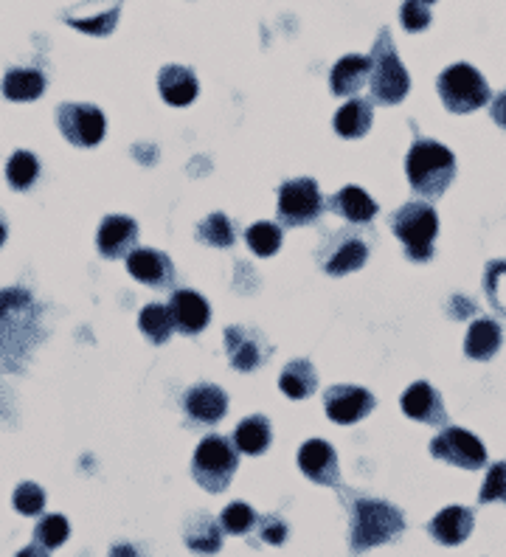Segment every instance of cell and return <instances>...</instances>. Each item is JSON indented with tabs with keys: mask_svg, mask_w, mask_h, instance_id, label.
Instances as JSON below:
<instances>
[{
	"mask_svg": "<svg viewBox=\"0 0 506 557\" xmlns=\"http://www.w3.org/2000/svg\"><path fill=\"white\" fill-rule=\"evenodd\" d=\"M501 341H504L501 327L495 321H490V318H478V321H473V327L467 330L464 352L473 361H490L492 355L501 349Z\"/></svg>",
	"mask_w": 506,
	"mask_h": 557,
	"instance_id": "24",
	"label": "cell"
},
{
	"mask_svg": "<svg viewBox=\"0 0 506 557\" xmlns=\"http://www.w3.org/2000/svg\"><path fill=\"white\" fill-rule=\"evenodd\" d=\"M225 349L228 358L239 372H253L262 361H268L270 349H262V338L259 332L248 330V327H228L225 330Z\"/></svg>",
	"mask_w": 506,
	"mask_h": 557,
	"instance_id": "16",
	"label": "cell"
},
{
	"mask_svg": "<svg viewBox=\"0 0 506 557\" xmlns=\"http://www.w3.org/2000/svg\"><path fill=\"white\" fill-rule=\"evenodd\" d=\"M237 445H231L225 437H206L192 459V473L197 484L209 493H223L237 473Z\"/></svg>",
	"mask_w": 506,
	"mask_h": 557,
	"instance_id": "6",
	"label": "cell"
},
{
	"mask_svg": "<svg viewBox=\"0 0 506 557\" xmlns=\"http://www.w3.org/2000/svg\"><path fill=\"white\" fill-rule=\"evenodd\" d=\"M408 181L422 197H442L456 178V155L433 138H419L408 152Z\"/></svg>",
	"mask_w": 506,
	"mask_h": 557,
	"instance_id": "2",
	"label": "cell"
},
{
	"mask_svg": "<svg viewBox=\"0 0 506 557\" xmlns=\"http://www.w3.org/2000/svg\"><path fill=\"white\" fill-rule=\"evenodd\" d=\"M324 211V197L313 178H296L279 189V217L284 226L296 228L315 223Z\"/></svg>",
	"mask_w": 506,
	"mask_h": 557,
	"instance_id": "8",
	"label": "cell"
},
{
	"mask_svg": "<svg viewBox=\"0 0 506 557\" xmlns=\"http://www.w3.org/2000/svg\"><path fill=\"white\" fill-rule=\"evenodd\" d=\"M110 557H135V549L133 546H127V543H119V546H113Z\"/></svg>",
	"mask_w": 506,
	"mask_h": 557,
	"instance_id": "45",
	"label": "cell"
},
{
	"mask_svg": "<svg viewBox=\"0 0 506 557\" xmlns=\"http://www.w3.org/2000/svg\"><path fill=\"white\" fill-rule=\"evenodd\" d=\"M158 88H161V96L166 99V105L175 107L192 105L194 99H197V91H200L197 76L186 65H166V68H161Z\"/></svg>",
	"mask_w": 506,
	"mask_h": 557,
	"instance_id": "21",
	"label": "cell"
},
{
	"mask_svg": "<svg viewBox=\"0 0 506 557\" xmlns=\"http://www.w3.org/2000/svg\"><path fill=\"white\" fill-rule=\"evenodd\" d=\"M400 20L408 31H425L431 26V9L422 0H405L400 9Z\"/></svg>",
	"mask_w": 506,
	"mask_h": 557,
	"instance_id": "40",
	"label": "cell"
},
{
	"mask_svg": "<svg viewBox=\"0 0 506 557\" xmlns=\"http://www.w3.org/2000/svg\"><path fill=\"white\" fill-rule=\"evenodd\" d=\"M329 209L341 214L352 223H369L377 214V203L366 195V189L360 186H343L335 197H329Z\"/></svg>",
	"mask_w": 506,
	"mask_h": 557,
	"instance_id": "25",
	"label": "cell"
},
{
	"mask_svg": "<svg viewBox=\"0 0 506 557\" xmlns=\"http://www.w3.org/2000/svg\"><path fill=\"white\" fill-rule=\"evenodd\" d=\"M223 524L217 518H211L206 512H197L192 521L186 524V543L192 552L214 555L223 546Z\"/></svg>",
	"mask_w": 506,
	"mask_h": 557,
	"instance_id": "26",
	"label": "cell"
},
{
	"mask_svg": "<svg viewBox=\"0 0 506 557\" xmlns=\"http://www.w3.org/2000/svg\"><path fill=\"white\" fill-rule=\"evenodd\" d=\"M481 504H490V501H506V462H495L484 479V487H481Z\"/></svg>",
	"mask_w": 506,
	"mask_h": 557,
	"instance_id": "39",
	"label": "cell"
},
{
	"mask_svg": "<svg viewBox=\"0 0 506 557\" xmlns=\"http://www.w3.org/2000/svg\"><path fill=\"white\" fill-rule=\"evenodd\" d=\"M327 417L338 425L360 422L366 414H372L374 394L363 386H332L324 397Z\"/></svg>",
	"mask_w": 506,
	"mask_h": 557,
	"instance_id": "11",
	"label": "cell"
},
{
	"mask_svg": "<svg viewBox=\"0 0 506 557\" xmlns=\"http://www.w3.org/2000/svg\"><path fill=\"white\" fill-rule=\"evenodd\" d=\"M422 3H433V0H422Z\"/></svg>",
	"mask_w": 506,
	"mask_h": 557,
	"instance_id": "47",
	"label": "cell"
},
{
	"mask_svg": "<svg viewBox=\"0 0 506 557\" xmlns=\"http://www.w3.org/2000/svg\"><path fill=\"white\" fill-rule=\"evenodd\" d=\"M372 79V60L369 57H358V54H349L343 57L332 74H329V88L335 96H355V93Z\"/></svg>",
	"mask_w": 506,
	"mask_h": 557,
	"instance_id": "22",
	"label": "cell"
},
{
	"mask_svg": "<svg viewBox=\"0 0 506 557\" xmlns=\"http://www.w3.org/2000/svg\"><path fill=\"white\" fill-rule=\"evenodd\" d=\"M405 529V518L386 501L358 498L352 507V549L366 552L372 546L388 543Z\"/></svg>",
	"mask_w": 506,
	"mask_h": 557,
	"instance_id": "3",
	"label": "cell"
},
{
	"mask_svg": "<svg viewBox=\"0 0 506 557\" xmlns=\"http://www.w3.org/2000/svg\"><path fill=\"white\" fill-rule=\"evenodd\" d=\"M57 124L60 133L74 147H96L107 133V119L99 107L93 105H68L57 107Z\"/></svg>",
	"mask_w": 506,
	"mask_h": 557,
	"instance_id": "9",
	"label": "cell"
},
{
	"mask_svg": "<svg viewBox=\"0 0 506 557\" xmlns=\"http://www.w3.org/2000/svg\"><path fill=\"white\" fill-rule=\"evenodd\" d=\"M431 453L447 465L464 467V470H478L487 465V448L481 445L476 434L464 428H445L431 442Z\"/></svg>",
	"mask_w": 506,
	"mask_h": 557,
	"instance_id": "10",
	"label": "cell"
},
{
	"mask_svg": "<svg viewBox=\"0 0 506 557\" xmlns=\"http://www.w3.org/2000/svg\"><path fill=\"white\" fill-rule=\"evenodd\" d=\"M372 130V105L363 99H352L335 116V133L343 138H363Z\"/></svg>",
	"mask_w": 506,
	"mask_h": 557,
	"instance_id": "30",
	"label": "cell"
},
{
	"mask_svg": "<svg viewBox=\"0 0 506 557\" xmlns=\"http://www.w3.org/2000/svg\"><path fill=\"white\" fill-rule=\"evenodd\" d=\"M279 386L290 400H304L318 389V375H315V366L310 361H293L284 366L282 377H279Z\"/></svg>",
	"mask_w": 506,
	"mask_h": 557,
	"instance_id": "29",
	"label": "cell"
},
{
	"mask_svg": "<svg viewBox=\"0 0 506 557\" xmlns=\"http://www.w3.org/2000/svg\"><path fill=\"white\" fill-rule=\"evenodd\" d=\"M197 240L206 242L211 248H231L237 240V231H234V223L225 217L223 211H214L197 226Z\"/></svg>",
	"mask_w": 506,
	"mask_h": 557,
	"instance_id": "32",
	"label": "cell"
},
{
	"mask_svg": "<svg viewBox=\"0 0 506 557\" xmlns=\"http://www.w3.org/2000/svg\"><path fill=\"white\" fill-rule=\"evenodd\" d=\"M169 310H172V318H175V330L183 332V335L203 332L211 318L209 302L200 293H194V290H178L172 296V302H169Z\"/></svg>",
	"mask_w": 506,
	"mask_h": 557,
	"instance_id": "19",
	"label": "cell"
},
{
	"mask_svg": "<svg viewBox=\"0 0 506 557\" xmlns=\"http://www.w3.org/2000/svg\"><path fill=\"white\" fill-rule=\"evenodd\" d=\"M37 175H40V164H37V158L26 150H17L15 155L9 158V164H6V178H9V183L15 186L17 192H26L29 186H34Z\"/></svg>",
	"mask_w": 506,
	"mask_h": 557,
	"instance_id": "33",
	"label": "cell"
},
{
	"mask_svg": "<svg viewBox=\"0 0 506 557\" xmlns=\"http://www.w3.org/2000/svg\"><path fill=\"white\" fill-rule=\"evenodd\" d=\"M402 411H405L411 420L425 422V425H445L447 420L442 397H439V392L433 389L431 383H425V380L414 383L408 392L402 394Z\"/></svg>",
	"mask_w": 506,
	"mask_h": 557,
	"instance_id": "17",
	"label": "cell"
},
{
	"mask_svg": "<svg viewBox=\"0 0 506 557\" xmlns=\"http://www.w3.org/2000/svg\"><path fill=\"white\" fill-rule=\"evenodd\" d=\"M484 290L490 296L492 307L506 316V262H492V265H487Z\"/></svg>",
	"mask_w": 506,
	"mask_h": 557,
	"instance_id": "37",
	"label": "cell"
},
{
	"mask_svg": "<svg viewBox=\"0 0 506 557\" xmlns=\"http://www.w3.org/2000/svg\"><path fill=\"white\" fill-rule=\"evenodd\" d=\"M121 3H124V0H90L88 6H76V9H82L85 15L76 17L71 15V12H65L62 20H65L68 26H74L76 31H82V34L107 37V34H113L116 23H119Z\"/></svg>",
	"mask_w": 506,
	"mask_h": 557,
	"instance_id": "13",
	"label": "cell"
},
{
	"mask_svg": "<svg viewBox=\"0 0 506 557\" xmlns=\"http://www.w3.org/2000/svg\"><path fill=\"white\" fill-rule=\"evenodd\" d=\"M453 304H462L459 310H453V316H456V318L473 316V313H476V304L470 302V299H453Z\"/></svg>",
	"mask_w": 506,
	"mask_h": 557,
	"instance_id": "43",
	"label": "cell"
},
{
	"mask_svg": "<svg viewBox=\"0 0 506 557\" xmlns=\"http://www.w3.org/2000/svg\"><path fill=\"white\" fill-rule=\"evenodd\" d=\"M245 240L251 245V251L256 256H273L279 248H282V228L276 223H253L248 231H245Z\"/></svg>",
	"mask_w": 506,
	"mask_h": 557,
	"instance_id": "34",
	"label": "cell"
},
{
	"mask_svg": "<svg viewBox=\"0 0 506 557\" xmlns=\"http://www.w3.org/2000/svg\"><path fill=\"white\" fill-rule=\"evenodd\" d=\"M12 501H15L17 512H23V515H40V512H43V507H45L43 487H40V484H34V482H23L15 490Z\"/></svg>",
	"mask_w": 506,
	"mask_h": 557,
	"instance_id": "38",
	"label": "cell"
},
{
	"mask_svg": "<svg viewBox=\"0 0 506 557\" xmlns=\"http://www.w3.org/2000/svg\"><path fill=\"white\" fill-rule=\"evenodd\" d=\"M68 535H71V527H68V518H62V515H45L43 521L34 527V541L45 549L62 546L68 541Z\"/></svg>",
	"mask_w": 506,
	"mask_h": 557,
	"instance_id": "35",
	"label": "cell"
},
{
	"mask_svg": "<svg viewBox=\"0 0 506 557\" xmlns=\"http://www.w3.org/2000/svg\"><path fill=\"white\" fill-rule=\"evenodd\" d=\"M262 541L276 543V546L287 541V524H284L279 515H268V518H262Z\"/></svg>",
	"mask_w": 506,
	"mask_h": 557,
	"instance_id": "41",
	"label": "cell"
},
{
	"mask_svg": "<svg viewBox=\"0 0 506 557\" xmlns=\"http://www.w3.org/2000/svg\"><path fill=\"white\" fill-rule=\"evenodd\" d=\"M45 91L43 71L34 68H12L3 76V96L12 102H34Z\"/></svg>",
	"mask_w": 506,
	"mask_h": 557,
	"instance_id": "27",
	"label": "cell"
},
{
	"mask_svg": "<svg viewBox=\"0 0 506 557\" xmlns=\"http://www.w3.org/2000/svg\"><path fill=\"white\" fill-rule=\"evenodd\" d=\"M369 248L360 237H352L349 231H338V242L332 245V251L324 259V271L329 276H346V273L358 271L366 265Z\"/></svg>",
	"mask_w": 506,
	"mask_h": 557,
	"instance_id": "20",
	"label": "cell"
},
{
	"mask_svg": "<svg viewBox=\"0 0 506 557\" xmlns=\"http://www.w3.org/2000/svg\"><path fill=\"white\" fill-rule=\"evenodd\" d=\"M186 414L189 420L200 422V425H214L225 417L228 411V394L214 386V383H200L186 394Z\"/></svg>",
	"mask_w": 506,
	"mask_h": 557,
	"instance_id": "18",
	"label": "cell"
},
{
	"mask_svg": "<svg viewBox=\"0 0 506 557\" xmlns=\"http://www.w3.org/2000/svg\"><path fill=\"white\" fill-rule=\"evenodd\" d=\"M17 557H48V549L40 546V543H31V546H26V549H20Z\"/></svg>",
	"mask_w": 506,
	"mask_h": 557,
	"instance_id": "44",
	"label": "cell"
},
{
	"mask_svg": "<svg viewBox=\"0 0 506 557\" xmlns=\"http://www.w3.org/2000/svg\"><path fill=\"white\" fill-rule=\"evenodd\" d=\"M40 310L26 290H0V366L15 372L37 341Z\"/></svg>",
	"mask_w": 506,
	"mask_h": 557,
	"instance_id": "1",
	"label": "cell"
},
{
	"mask_svg": "<svg viewBox=\"0 0 506 557\" xmlns=\"http://www.w3.org/2000/svg\"><path fill=\"white\" fill-rule=\"evenodd\" d=\"M298 467L301 473L315 484H327L335 487L341 482V470H338V453L324 439H310L301 445L298 451Z\"/></svg>",
	"mask_w": 506,
	"mask_h": 557,
	"instance_id": "12",
	"label": "cell"
},
{
	"mask_svg": "<svg viewBox=\"0 0 506 557\" xmlns=\"http://www.w3.org/2000/svg\"><path fill=\"white\" fill-rule=\"evenodd\" d=\"M127 271L133 273L141 285L152 287H169L175 279V265L164 251H152V248H135L127 256Z\"/></svg>",
	"mask_w": 506,
	"mask_h": 557,
	"instance_id": "15",
	"label": "cell"
},
{
	"mask_svg": "<svg viewBox=\"0 0 506 557\" xmlns=\"http://www.w3.org/2000/svg\"><path fill=\"white\" fill-rule=\"evenodd\" d=\"M391 228L405 245V254L414 262H428L433 256V240L439 234V217L428 203H405L391 214Z\"/></svg>",
	"mask_w": 506,
	"mask_h": 557,
	"instance_id": "5",
	"label": "cell"
},
{
	"mask_svg": "<svg viewBox=\"0 0 506 557\" xmlns=\"http://www.w3.org/2000/svg\"><path fill=\"white\" fill-rule=\"evenodd\" d=\"M220 524H223V529L228 535H245V532H251V527L256 524V512L251 510V504L234 501V504L225 507Z\"/></svg>",
	"mask_w": 506,
	"mask_h": 557,
	"instance_id": "36",
	"label": "cell"
},
{
	"mask_svg": "<svg viewBox=\"0 0 506 557\" xmlns=\"http://www.w3.org/2000/svg\"><path fill=\"white\" fill-rule=\"evenodd\" d=\"M372 93L377 105H397L408 96L411 79L405 65L397 57V48L391 40V31L383 29L377 34L372 48Z\"/></svg>",
	"mask_w": 506,
	"mask_h": 557,
	"instance_id": "4",
	"label": "cell"
},
{
	"mask_svg": "<svg viewBox=\"0 0 506 557\" xmlns=\"http://www.w3.org/2000/svg\"><path fill=\"white\" fill-rule=\"evenodd\" d=\"M270 437H273V431H270L268 417L253 414V417H248V420H242L237 425L234 445H237V451L248 453V456H259V453H265L270 448Z\"/></svg>",
	"mask_w": 506,
	"mask_h": 557,
	"instance_id": "28",
	"label": "cell"
},
{
	"mask_svg": "<svg viewBox=\"0 0 506 557\" xmlns=\"http://www.w3.org/2000/svg\"><path fill=\"white\" fill-rule=\"evenodd\" d=\"M6 242V217L0 214V245Z\"/></svg>",
	"mask_w": 506,
	"mask_h": 557,
	"instance_id": "46",
	"label": "cell"
},
{
	"mask_svg": "<svg viewBox=\"0 0 506 557\" xmlns=\"http://www.w3.org/2000/svg\"><path fill=\"white\" fill-rule=\"evenodd\" d=\"M138 324H141V332L147 335L152 344H166L169 341V335L175 330V318H172V310L164 307V304H149L141 310V318H138Z\"/></svg>",
	"mask_w": 506,
	"mask_h": 557,
	"instance_id": "31",
	"label": "cell"
},
{
	"mask_svg": "<svg viewBox=\"0 0 506 557\" xmlns=\"http://www.w3.org/2000/svg\"><path fill=\"white\" fill-rule=\"evenodd\" d=\"M439 96H442V105L450 113H473L478 107H484L490 102V85L484 82V76L478 74L473 65L459 62V65H450L447 71L439 74Z\"/></svg>",
	"mask_w": 506,
	"mask_h": 557,
	"instance_id": "7",
	"label": "cell"
},
{
	"mask_svg": "<svg viewBox=\"0 0 506 557\" xmlns=\"http://www.w3.org/2000/svg\"><path fill=\"white\" fill-rule=\"evenodd\" d=\"M135 242H138V223L130 217H121V214L105 217L99 226V234H96V245L107 259L133 254Z\"/></svg>",
	"mask_w": 506,
	"mask_h": 557,
	"instance_id": "14",
	"label": "cell"
},
{
	"mask_svg": "<svg viewBox=\"0 0 506 557\" xmlns=\"http://www.w3.org/2000/svg\"><path fill=\"white\" fill-rule=\"evenodd\" d=\"M490 113H492V121H495L498 127H504L506 130V91L498 93V96L492 99Z\"/></svg>",
	"mask_w": 506,
	"mask_h": 557,
	"instance_id": "42",
	"label": "cell"
},
{
	"mask_svg": "<svg viewBox=\"0 0 506 557\" xmlns=\"http://www.w3.org/2000/svg\"><path fill=\"white\" fill-rule=\"evenodd\" d=\"M473 524H476V518L467 507H447L431 521V535L445 546H459L470 538Z\"/></svg>",
	"mask_w": 506,
	"mask_h": 557,
	"instance_id": "23",
	"label": "cell"
}]
</instances>
